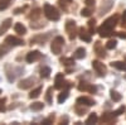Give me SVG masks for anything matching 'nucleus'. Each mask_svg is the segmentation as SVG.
<instances>
[{
    "mask_svg": "<svg viewBox=\"0 0 126 125\" xmlns=\"http://www.w3.org/2000/svg\"><path fill=\"white\" fill-rule=\"evenodd\" d=\"M44 14H46V17L49 20H58L59 17H61L59 13H58V10L54 6L49 5V4H46L44 5Z\"/></svg>",
    "mask_w": 126,
    "mask_h": 125,
    "instance_id": "nucleus-1",
    "label": "nucleus"
},
{
    "mask_svg": "<svg viewBox=\"0 0 126 125\" xmlns=\"http://www.w3.org/2000/svg\"><path fill=\"white\" fill-rule=\"evenodd\" d=\"M63 43H64V39L62 37H57L53 40V43H52V52L54 54H59L62 51V47H63Z\"/></svg>",
    "mask_w": 126,
    "mask_h": 125,
    "instance_id": "nucleus-2",
    "label": "nucleus"
},
{
    "mask_svg": "<svg viewBox=\"0 0 126 125\" xmlns=\"http://www.w3.org/2000/svg\"><path fill=\"white\" fill-rule=\"evenodd\" d=\"M92 67L98 73V76H105L106 75V66H105L103 63H101L100 61H93L92 62Z\"/></svg>",
    "mask_w": 126,
    "mask_h": 125,
    "instance_id": "nucleus-3",
    "label": "nucleus"
},
{
    "mask_svg": "<svg viewBox=\"0 0 126 125\" xmlns=\"http://www.w3.org/2000/svg\"><path fill=\"white\" fill-rule=\"evenodd\" d=\"M67 83H68V82H66L64 78H63V73H58V75L56 76V85H54L56 89H62V87H64V86L69 87L71 85H67Z\"/></svg>",
    "mask_w": 126,
    "mask_h": 125,
    "instance_id": "nucleus-4",
    "label": "nucleus"
},
{
    "mask_svg": "<svg viewBox=\"0 0 126 125\" xmlns=\"http://www.w3.org/2000/svg\"><path fill=\"white\" fill-rule=\"evenodd\" d=\"M40 58V52L39 51H32L28 53L27 56V62H29V63H33V62L38 61Z\"/></svg>",
    "mask_w": 126,
    "mask_h": 125,
    "instance_id": "nucleus-5",
    "label": "nucleus"
},
{
    "mask_svg": "<svg viewBox=\"0 0 126 125\" xmlns=\"http://www.w3.org/2000/svg\"><path fill=\"white\" fill-rule=\"evenodd\" d=\"M98 34H100L101 37H110V36L112 34V29L102 24V25L98 28Z\"/></svg>",
    "mask_w": 126,
    "mask_h": 125,
    "instance_id": "nucleus-6",
    "label": "nucleus"
},
{
    "mask_svg": "<svg viewBox=\"0 0 126 125\" xmlns=\"http://www.w3.org/2000/svg\"><path fill=\"white\" fill-rule=\"evenodd\" d=\"M10 25H12V19H10V18L5 19L4 22H3V24L0 25V36H3L6 30L10 28Z\"/></svg>",
    "mask_w": 126,
    "mask_h": 125,
    "instance_id": "nucleus-7",
    "label": "nucleus"
},
{
    "mask_svg": "<svg viewBox=\"0 0 126 125\" xmlns=\"http://www.w3.org/2000/svg\"><path fill=\"white\" fill-rule=\"evenodd\" d=\"M77 104H79V105H87V106H92L94 105V101L86 97V96H82V97H78L77 99Z\"/></svg>",
    "mask_w": 126,
    "mask_h": 125,
    "instance_id": "nucleus-8",
    "label": "nucleus"
},
{
    "mask_svg": "<svg viewBox=\"0 0 126 125\" xmlns=\"http://www.w3.org/2000/svg\"><path fill=\"white\" fill-rule=\"evenodd\" d=\"M66 28H67L68 33H69V38L73 39V38H75V33H73V30H75V28H76V23L73 22V20H68L67 24H66Z\"/></svg>",
    "mask_w": 126,
    "mask_h": 125,
    "instance_id": "nucleus-9",
    "label": "nucleus"
},
{
    "mask_svg": "<svg viewBox=\"0 0 126 125\" xmlns=\"http://www.w3.org/2000/svg\"><path fill=\"white\" fill-rule=\"evenodd\" d=\"M78 90L79 91H90V92H96V87L94 86H90L86 82H81L78 85Z\"/></svg>",
    "mask_w": 126,
    "mask_h": 125,
    "instance_id": "nucleus-10",
    "label": "nucleus"
},
{
    "mask_svg": "<svg viewBox=\"0 0 126 125\" xmlns=\"http://www.w3.org/2000/svg\"><path fill=\"white\" fill-rule=\"evenodd\" d=\"M6 43L10 44V46H22V44H24V42L22 39L15 38V37H8L6 38Z\"/></svg>",
    "mask_w": 126,
    "mask_h": 125,
    "instance_id": "nucleus-11",
    "label": "nucleus"
},
{
    "mask_svg": "<svg viewBox=\"0 0 126 125\" xmlns=\"http://www.w3.org/2000/svg\"><path fill=\"white\" fill-rule=\"evenodd\" d=\"M116 23H117V17L115 15V17H111V18H109L107 20H105L103 25H106V27H109V28L113 29L115 27H116Z\"/></svg>",
    "mask_w": 126,
    "mask_h": 125,
    "instance_id": "nucleus-12",
    "label": "nucleus"
},
{
    "mask_svg": "<svg viewBox=\"0 0 126 125\" xmlns=\"http://www.w3.org/2000/svg\"><path fill=\"white\" fill-rule=\"evenodd\" d=\"M34 82V78L33 77H30V78H27V80H23V81H20L19 82V89H28L32 86V83Z\"/></svg>",
    "mask_w": 126,
    "mask_h": 125,
    "instance_id": "nucleus-13",
    "label": "nucleus"
},
{
    "mask_svg": "<svg viewBox=\"0 0 126 125\" xmlns=\"http://www.w3.org/2000/svg\"><path fill=\"white\" fill-rule=\"evenodd\" d=\"M14 29H15V32H16L18 34H25V33H27V28H25L22 23H16V24L14 25Z\"/></svg>",
    "mask_w": 126,
    "mask_h": 125,
    "instance_id": "nucleus-14",
    "label": "nucleus"
},
{
    "mask_svg": "<svg viewBox=\"0 0 126 125\" xmlns=\"http://www.w3.org/2000/svg\"><path fill=\"white\" fill-rule=\"evenodd\" d=\"M111 66L115 67V68H117V70H120V71H126V65L124 63V62H120V61H115V62H112Z\"/></svg>",
    "mask_w": 126,
    "mask_h": 125,
    "instance_id": "nucleus-15",
    "label": "nucleus"
},
{
    "mask_svg": "<svg viewBox=\"0 0 126 125\" xmlns=\"http://www.w3.org/2000/svg\"><path fill=\"white\" fill-rule=\"evenodd\" d=\"M79 38L82 40H85V42H91V36L90 33H87L85 29H81L79 30Z\"/></svg>",
    "mask_w": 126,
    "mask_h": 125,
    "instance_id": "nucleus-16",
    "label": "nucleus"
},
{
    "mask_svg": "<svg viewBox=\"0 0 126 125\" xmlns=\"http://www.w3.org/2000/svg\"><path fill=\"white\" fill-rule=\"evenodd\" d=\"M113 114L112 112H106L102 115V123H112L113 121Z\"/></svg>",
    "mask_w": 126,
    "mask_h": 125,
    "instance_id": "nucleus-17",
    "label": "nucleus"
},
{
    "mask_svg": "<svg viewBox=\"0 0 126 125\" xmlns=\"http://www.w3.org/2000/svg\"><path fill=\"white\" fill-rule=\"evenodd\" d=\"M85 56H86V49L85 48H78L75 53V58H77V59H82Z\"/></svg>",
    "mask_w": 126,
    "mask_h": 125,
    "instance_id": "nucleus-18",
    "label": "nucleus"
},
{
    "mask_svg": "<svg viewBox=\"0 0 126 125\" xmlns=\"http://www.w3.org/2000/svg\"><path fill=\"white\" fill-rule=\"evenodd\" d=\"M110 95H111V99H112L113 101H116V102L121 100V95H120V93H119L117 91L111 90V91H110Z\"/></svg>",
    "mask_w": 126,
    "mask_h": 125,
    "instance_id": "nucleus-19",
    "label": "nucleus"
},
{
    "mask_svg": "<svg viewBox=\"0 0 126 125\" xmlns=\"http://www.w3.org/2000/svg\"><path fill=\"white\" fill-rule=\"evenodd\" d=\"M49 75H50V68L49 67H43L40 70V76L42 77L47 78V77H49Z\"/></svg>",
    "mask_w": 126,
    "mask_h": 125,
    "instance_id": "nucleus-20",
    "label": "nucleus"
},
{
    "mask_svg": "<svg viewBox=\"0 0 126 125\" xmlns=\"http://www.w3.org/2000/svg\"><path fill=\"white\" fill-rule=\"evenodd\" d=\"M30 109L33 111H39V110L43 109V104H42V102H34V104H32V105H30Z\"/></svg>",
    "mask_w": 126,
    "mask_h": 125,
    "instance_id": "nucleus-21",
    "label": "nucleus"
},
{
    "mask_svg": "<svg viewBox=\"0 0 126 125\" xmlns=\"http://www.w3.org/2000/svg\"><path fill=\"white\" fill-rule=\"evenodd\" d=\"M40 92H42V89H40V87H38V89H35V90H33V91L30 92L29 97H30V99H37V97L40 95Z\"/></svg>",
    "mask_w": 126,
    "mask_h": 125,
    "instance_id": "nucleus-22",
    "label": "nucleus"
},
{
    "mask_svg": "<svg viewBox=\"0 0 126 125\" xmlns=\"http://www.w3.org/2000/svg\"><path fill=\"white\" fill-rule=\"evenodd\" d=\"M97 120H98V118H97L96 114H91V115L88 116V119L86 120V124H94Z\"/></svg>",
    "mask_w": 126,
    "mask_h": 125,
    "instance_id": "nucleus-23",
    "label": "nucleus"
},
{
    "mask_svg": "<svg viewBox=\"0 0 126 125\" xmlns=\"http://www.w3.org/2000/svg\"><path fill=\"white\" fill-rule=\"evenodd\" d=\"M67 97H68V92H67V91L62 92L61 95L58 96V102H59V104H62L63 101H66V100H67Z\"/></svg>",
    "mask_w": 126,
    "mask_h": 125,
    "instance_id": "nucleus-24",
    "label": "nucleus"
},
{
    "mask_svg": "<svg viewBox=\"0 0 126 125\" xmlns=\"http://www.w3.org/2000/svg\"><path fill=\"white\" fill-rule=\"evenodd\" d=\"M10 4V0H0V10H5Z\"/></svg>",
    "mask_w": 126,
    "mask_h": 125,
    "instance_id": "nucleus-25",
    "label": "nucleus"
},
{
    "mask_svg": "<svg viewBox=\"0 0 126 125\" xmlns=\"http://www.w3.org/2000/svg\"><path fill=\"white\" fill-rule=\"evenodd\" d=\"M9 49H10V44H9V46H6V44H4V46H0V57H1L3 54H5Z\"/></svg>",
    "mask_w": 126,
    "mask_h": 125,
    "instance_id": "nucleus-26",
    "label": "nucleus"
},
{
    "mask_svg": "<svg viewBox=\"0 0 126 125\" xmlns=\"http://www.w3.org/2000/svg\"><path fill=\"white\" fill-rule=\"evenodd\" d=\"M115 47H116V40H109L107 42V44H106L107 49H113Z\"/></svg>",
    "mask_w": 126,
    "mask_h": 125,
    "instance_id": "nucleus-27",
    "label": "nucleus"
},
{
    "mask_svg": "<svg viewBox=\"0 0 126 125\" xmlns=\"http://www.w3.org/2000/svg\"><path fill=\"white\" fill-rule=\"evenodd\" d=\"M124 111H125V106H121L120 109H117L116 111H113L112 114H113V115H115V116H119V115H121V114H122Z\"/></svg>",
    "mask_w": 126,
    "mask_h": 125,
    "instance_id": "nucleus-28",
    "label": "nucleus"
},
{
    "mask_svg": "<svg viewBox=\"0 0 126 125\" xmlns=\"http://www.w3.org/2000/svg\"><path fill=\"white\" fill-rule=\"evenodd\" d=\"M81 14H82V17H90L91 15V9H82Z\"/></svg>",
    "mask_w": 126,
    "mask_h": 125,
    "instance_id": "nucleus-29",
    "label": "nucleus"
},
{
    "mask_svg": "<svg viewBox=\"0 0 126 125\" xmlns=\"http://www.w3.org/2000/svg\"><path fill=\"white\" fill-rule=\"evenodd\" d=\"M61 61H62V62H64V65H73V63H75L72 58H62Z\"/></svg>",
    "mask_w": 126,
    "mask_h": 125,
    "instance_id": "nucleus-30",
    "label": "nucleus"
},
{
    "mask_svg": "<svg viewBox=\"0 0 126 125\" xmlns=\"http://www.w3.org/2000/svg\"><path fill=\"white\" fill-rule=\"evenodd\" d=\"M50 92H52V87H49V89H48V91H47V101H48V102H52V99H50Z\"/></svg>",
    "mask_w": 126,
    "mask_h": 125,
    "instance_id": "nucleus-31",
    "label": "nucleus"
},
{
    "mask_svg": "<svg viewBox=\"0 0 126 125\" xmlns=\"http://www.w3.org/2000/svg\"><path fill=\"white\" fill-rule=\"evenodd\" d=\"M4 102H5L4 99H3V100H0V111H3V110H4Z\"/></svg>",
    "mask_w": 126,
    "mask_h": 125,
    "instance_id": "nucleus-32",
    "label": "nucleus"
},
{
    "mask_svg": "<svg viewBox=\"0 0 126 125\" xmlns=\"http://www.w3.org/2000/svg\"><path fill=\"white\" fill-rule=\"evenodd\" d=\"M86 5H93L94 4V0H86Z\"/></svg>",
    "mask_w": 126,
    "mask_h": 125,
    "instance_id": "nucleus-33",
    "label": "nucleus"
},
{
    "mask_svg": "<svg viewBox=\"0 0 126 125\" xmlns=\"http://www.w3.org/2000/svg\"><path fill=\"white\" fill-rule=\"evenodd\" d=\"M117 36H119L120 38H122V39H125V38H126V34H125V33H122V32H119V33H117Z\"/></svg>",
    "mask_w": 126,
    "mask_h": 125,
    "instance_id": "nucleus-34",
    "label": "nucleus"
},
{
    "mask_svg": "<svg viewBox=\"0 0 126 125\" xmlns=\"http://www.w3.org/2000/svg\"><path fill=\"white\" fill-rule=\"evenodd\" d=\"M122 23H124V24L126 23V10H125L124 14H122Z\"/></svg>",
    "mask_w": 126,
    "mask_h": 125,
    "instance_id": "nucleus-35",
    "label": "nucleus"
},
{
    "mask_svg": "<svg viewBox=\"0 0 126 125\" xmlns=\"http://www.w3.org/2000/svg\"><path fill=\"white\" fill-rule=\"evenodd\" d=\"M88 24H90V27H93V25H94V19H93V20H90Z\"/></svg>",
    "mask_w": 126,
    "mask_h": 125,
    "instance_id": "nucleus-36",
    "label": "nucleus"
},
{
    "mask_svg": "<svg viewBox=\"0 0 126 125\" xmlns=\"http://www.w3.org/2000/svg\"><path fill=\"white\" fill-rule=\"evenodd\" d=\"M0 93H1V90H0Z\"/></svg>",
    "mask_w": 126,
    "mask_h": 125,
    "instance_id": "nucleus-37",
    "label": "nucleus"
}]
</instances>
